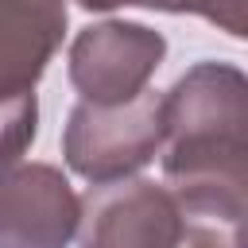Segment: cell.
<instances>
[{"label":"cell","instance_id":"cell-1","mask_svg":"<svg viewBox=\"0 0 248 248\" xmlns=\"http://www.w3.org/2000/svg\"><path fill=\"white\" fill-rule=\"evenodd\" d=\"M66 35V0H0V170L39 132L35 85Z\"/></svg>","mask_w":248,"mask_h":248},{"label":"cell","instance_id":"cell-2","mask_svg":"<svg viewBox=\"0 0 248 248\" xmlns=\"http://www.w3.org/2000/svg\"><path fill=\"white\" fill-rule=\"evenodd\" d=\"M167 147L163 93L143 89L124 105H89L78 101L62 128V159L74 174L93 186L136 178Z\"/></svg>","mask_w":248,"mask_h":248},{"label":"cell","instance_id":"cell-3","mask_svg":"<svg viewBox=\"0 0 248 248\" xmlns=\"http://www.w3.org/2000/svg\"><path fill=\"white\" fill-rule=\"evenodd\" d=\"M163 58H167L163 31L136 19H105L74 35L66 74L70 85L81 93V101L124 105L147 89Z\"/></svg>","mask_w":248,"mask_h":248},{"label":"cell","instance_id":"cell-4","mask_svg":"<svg viewBox=\"0 0 248 248\" xmlns=\"http://www.w3.org/2000/svg\"><path fill=\"white\" fill-rule=\"evenodd\" d=\"M163 182L182 213L240 221L248 213V136H190L163 147Z\"/></svg>","mask_w":248,"mask_h":248},{"label":"cell","instance_id":"cell-5","mask_svg":"<svg viewBox=\"0 0 248 248\" xmlns=\"http://www.w3.org/2000/svg\"><path fill=\"white\" fill-rule=\"evenodd\" d=\"M186 221L167 186L120 178L89 186L81 198L78 248H174Z\"/></svg>","mask_w":248,"mask_h":248},{"label":"cell","instance_id":"cell-6","mask_svg":"<svg viewBox=\"0 0 248 248\" xmlns=\"http://www.w3.org/2000/svg\"><path fill=\"white\" fill-rule=\"evenodd\" d=\"M81 225V198L50 163L0 170V248H70Z\"/></svg>","mask_w":248,"mask_h":248},{"label":"cell","instance_id":"cell-7","mask_svg":"<svg viewBox=\"0 0 248 248\" xmlns=\"http://www.w3.org/2000/svg\"><path fill=\"white\" fill-rule=\"evenodd\" d=\"M167 143L190 136H248V70L232 62H194L163 93Z\"/></svg>","mask_w":248,"mask_h":248},{"label":"cell","instance_id":"cell-8","mask_svg":"<svg viewBox=\"0 0 248 248\" xmlns=\"http://www.w3.org/2000/svg\"><path fill=\"white\" fill-rule=\"evenodd\" d=\"M147 8L170 16H198L217 31L248 43V0H147Z\"/></svg>","mask_w":248,"mask_h":248},{"label":"cell","instance_id":"cell-9","mask_svg":"<svg viewBox=\"0 0 248 248\" xmlns=\"http://www.w3.org/2000/svg\"><path fill=\"white\" fill-rule=\"evenodd\" d=\"M174 248H236V244L213 225H186Z\"/></svg>","mask_w":248,"mask_h":248},{"label":"cell","instance_id":"cell-10","mask_svg":"<svg viewBox=\"0 0 248 248\" xmlns=\"http://www.w3.org/2000/svg\"><path fill=\"white\" fill-rule=\"evenodd\" d=\"M85 12H116V8H147V0H74Z\"/></svg>","mask_w":248,"mask_h":248},{"label":"cell","instance_id":"cell-11","mask_svg":"<svg viewBox=\"0 0 248 248\" xmlns=\"http://www.w3.org/2000/svg\"><path fill=\"white\" fill-rule=\"evenodd\" d=\"M232 244L236 248H248V213L236 221V232H232Z\"/></svg>","mask_w":248,"mask_h":248}]
</instances>
